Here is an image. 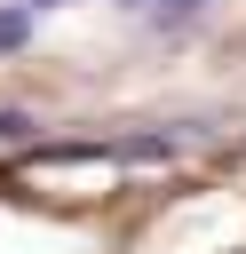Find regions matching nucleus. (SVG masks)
<instances>
[{"label": "nucleus", "instance_id": "f03ea898", "mask_svg": "<svg viewBox=\"0 0 246 254\" xmlns=\"http://www.w3.org/2000/svg\"><path fill=\"white\" fill-rule=\"evenodd\" d=\"M24 135H32V119L24 111H0V143H24Z\"/></svg>", "mask_w": 246, "mask_h": 254}, {"label": "nucleus", "instance_id": "7ed1b4c3", "mask_svg": "<svg viewBox=\"0 0 246 254\" xmlns=\"http://www.w3.org/2000/svg\"><path fill=\"white\" fill-rule=\"evenodd\" d=\"M16 8H32V16H40V8H63V0H16Z\"/></svg>", "mask_w": 246, "mask_h": 254}, {"label": "nucleus", "instance_id": "39448f33", "mask_svg": "<svg viewBox=\"0 0 246 254\" xmlns=\"http://www.w3.org/2000/svg\"><path fill=\"white\" fill-rule=\"evenodd\" d=\"M119 8H143V0H119Z\"/></svg>", "mask_w": 246, "mask_h": 254}, {"label": "nucleus", "instance_id": "20e7f679", "mask_svg": "<svg viewBox=\"0 0 246 254\" xmlns=\"http://www.w3.org/2000/svg\"><path fill=\"white\" fill-rule=\"evenodd\" d=\"M167 8H175V16H190V8H206V0H167Z\"/></svg>", "mask_w": 246, "mask_h": 254}, {"label": "nucleus", "instance_id": "f257e3e1", "mask_svg": "<svg viewBox=\"0 0 246 254\" xmlns=\"http://www.w3.org/2000/svg\"><path fill=\"white\" fill-rule=\"evenodd\" d=\"M32 40V8H0V56H16Z\"/></svg>", "mask_w": 246, "mask_h": 254}]
</instances>
